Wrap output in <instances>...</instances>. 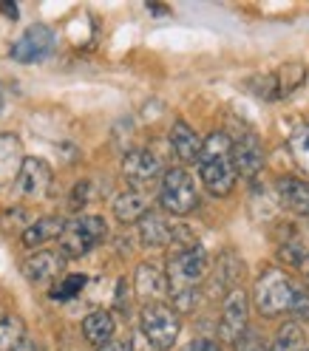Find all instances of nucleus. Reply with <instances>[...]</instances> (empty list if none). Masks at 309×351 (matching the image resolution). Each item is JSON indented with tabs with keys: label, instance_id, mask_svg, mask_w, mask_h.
<instances>
[{
	"label": "nucleus",
	"instance_id": "obj_1",
	"mask_svg": "<svg viewBox=\"0 0 309 351\" xmlns=\"http://www.w3.org/2000/svg\"><path fill=\"white\" fill-rule=\"evenodd\" d=\"M207 267H210V258H207L205 247H198V244L185 247V250H179L170 258V263H168V287H170V295H173V303H176V315L190 312L196 306L198 283L205 280Z\"/></svg>",
	"mask_w": 309,
	"mask_h": 351
},
{
	"label": "nucleus",
	"instance_id": "obj_2",
	"mask_svg": "<svg viewBox=\"0 0 309 351\" xmlns=\"http://www.w3.org/2000/svg\"><path fill=\"white\" fill-rule=\"evenodd\" d=\"M198 176H202L205 187L213 195H230L236 187V165H233V147L227 134H213L207 142H202L198 153Z\"/></svg>",
	"mask_w": 309,
	"mask_h": 351
},
{
	"label": "nucleus",
	"instance_id": "obj_3",
	"mask_svg": "<svg viewBox=\"0 0 309 351\" xmlns=\"http://www.w3.org/2000/svg\"><path fill=\"white\" fill-rule=\"evenodd\" d=\"M105 221L100 215H80L69 221L60 232V255L62 258H82L105 238Z\"/></svg>",
	"mask_w": 309,
	"mask_h": 351
},
{
	"label": "nucleus",
	"instance_id": "obj_4",
	"mask_svg": "<svg viewBox=\"0 0 309 351\" xmlns=\"http://www.w3.org/2000/svg\"><path fill=\"white\" fill-rule=\"evenodd\" d=\"M295 292L298 289L293 287V280L286 278L281 269H267L255 283V306H258V312L264 317L284 315V312H290Z\"/></svg>",
	"mask_w": 309,
	"mask_h": 351
},
{
	"label": "nucleus",
	"instance_id": "obj_5",
	"mask_svg": "<svg viewBox=\"0 0 309 351\" xmlns=\"http://www.w3.org/2000/svg\"><path fill=\"white\" fill-rule=\"evenodd\" d=\"M182 320L176 315V309L165 303H148L142 309V335L157 351H170L179 340Z\"/></svg>",
	"mask_w": 309,
	"mask_h": 351
},
{
	"label": "nucleus",
	"instance_id": "obj_6",
	"mask_svg": "<svg viewBox=\"0 0 309 351\" xmlns=\"http://www.w3.org/2000/svg\"><path fill=\"white\" fill-rule=\"evenodd\" d=\"M159 204L173 215H187L198 204V193L193 184V176L185 167H173L165 173L162 190H159Z\"/></svg>",
	"mask_w": 309,
	"mask_h": 351
},
{
	"label": "nucleus",
	"instance_id": "obj_7",
	"mask_svg": "<svg viewBox=\"0 0 309 351\" xmlns=\"http://www.w3.org/2000/svg\"><path fill=\"white\" fill-rule=\"evenodd\" d=\"M54 43H57V37H54V32L49 26L34 23V26H29L23 34L14 40L12 57L17 62H43V60L52 57Z\"/></svg>",
	"mask_w": 309,
	"mask_h": 351
},
{
	"label": "nucleus",
	"instance_id": "obj_8",
	"mask_svg": "<svg viewBox=\"0 0 309 351\" xmlns=\"http://www.w3.org/2000/svg\"><path fill=\"white\" fill-rule=\"evenodd\" d=\"M247 312H250V303L247 295L241 289H233L225 300V309H222V323H218V337L236 343L241 335L247 332Z\"/></svg>",
	"mask_w": 309,
	"mask_h": 351
},
{
	"label": "nucleus",
	"instance_id": "obj_9",
	"mask_svg": "<svg viewBox=\"0 0 309 351\" xmlns=\"http://www.w3.org/2000/svg\"><path fill=\"white\" fill-rule=\"evenodd\" d=\"M49 187H52V167L43 159L23 156V165L17 170V190L23 195H32V199H40V195H46Z\"/></svg>",
	"mask_w": 309,
	"mask_h": 351
},
{
	"label": "nucleus",
	"instance_id": "obj_10",
	"mask_svg": "<svg viewBox=\"0 0 309 351\" xmlns=\"http://www.w3.org/2000/svg\"><path fill=\"white\" fill-rule=\"evenodd\" d=\"M233 147V165H236V176L241 173L244 179H253V176L261 170L264 165V150L255 139V134H244L238 136L236 142H230Z\"/></svg>",
	"mask_w": 309,
	"mask_h": 351
},
{
	"label": "nucleus",
	"instance_id": "obj_11",
	"mask_svg": "<svg viewBox=\"0 0 309 351\" xmlns=\"http://www.w3.org/2000/svg\"><path fill=\"white\" fill-rule=\"evenodd\" d=\"M134 287L142 300L159 303L168 295V275L159 267H153V263H139L137 275H134Z\"/></svg>",
	"mask_w": 309,
	"mask_h": 351
},
{
	"label": "nucleus",
	"instance_id": "obj_12",
	"mask_svg": "<svg viewBox=\"0 0 309 351\" xmlns=\"http://www.w3.org/2000/svg\"><path fill=\"white\" fill-rule=\"evenodd\" d=\"M62 272V255L54 250H40L23 261V275L32 283H49Z\"/></svg>",
	"mask_w": 309,
	"mask_h": 351
},
{
	"label": "nucleus",
	"instance_id": "obj_13",
	"mask_svg": "<svg viewBox=\"0 0 309 351\" xmlns=\"http://www.w3.org/2000/svg\"><path fill=\"white\" fill-rule=\"evenodd\" d=\"M159 170H162V165H159V159L153 156L150 150H134V153H128L125 162H122V173H125L134 184L157 179Z\"/></svg>",
	"mask_w": 309,
	"mask_h": 351
},
{
	"label": "nucleus",
	"instance_id": "obj_14",
	"mask_svg": "<svg viewBox=\"0 0 309 351\" xmlns=\"http://www.w3.org/2000/svg\"><path fill=\"white\" fill-rule=\"evenodd\" d=\"M278 199L286 210L309 215V182H301L295 176H284V179H278Z\"/></svg>",
	"mask_w": 309,
	"mask_h": 351
},
{
	"label": "nucleus",
	"instance_id": "obj_15",
	"mask_svg": "<svg viewBox=\"0 0 309 351\" xmlns=\"http://www.w3.org/2000/svg\"><path fill=\"white\" fill-rule=\"evenodd\" d=\"M170 145H173V153L179 156L182 162H198V153H202V139L198 134L187 125V122H176L170 128Z\"/></svg>",
	"mask_w": 309,
	"mask_h": 351
},
{
	"label": "nucleus",
	"instance_id": "obj_16",
	"mask_svg": "<svg viewBox=\"0 0 309 351\" xmlns=\"http://www.w3.org/2000/svg\"><path fill=\"white\" fill-rule=\"evenodd\" d=\"M114 332H117V323H114L111 312H105V309H94L91 315L82 320V335H85V340L91 343V346H97V348H102L105 343H111Z\"/></svg>",
	"mask_w": 309,
	"mask_h": 351
},
{
	"label": "nucleus",
	"instance_id": "obj_17",
	"mask_svg": "<svg viewBox=\"0 0 309 351\" xmlns=\"http://www.w3.org/2000/svg\"><path fill=\"white\" fill-rule=\"evenodd\" d=\"M62 227H65L62 218L46 215V218H40V221H34V224H29V227L23 230V244H26V247H43V244H49V241L60 238Z\"/></svg>",
	"mask_w": 309,
	"mask_h": 351
},
{
	"label": "nucleus",
	"instance_id": "obj_18",
	"mask_svg": "<svg viewBox=\"0 0 309 351\" xmlns=\"http://www.w3.org/2000/svg\"><path fill=\"white\" fill-rule=\"evenodd\" d=\"M145 213H148V199H145L139 190H128V193L117 195V202H114V215H117V221H122V224H134V221H139Z\"/></svg>",
	"mask_w": 309,
	"mask_h": 351
},
{
	"label": "nucleus",
	"instance_id": "obj_19",
	"mask_svg": "<svg viewBox=\"0 0 309 351\" xmlns=\"http://www.w3.org/2000/svg\"><path fill=\"white\" fill-rule=\"evenodd\" d=\"M139 235H142V241H145L148 247H165L168 241L173 238V227L165 221L162 215L145 213V215L139 218Z\"/></svg>",
	"mask_w": 309,
	"mask_h": 351
},
{
	"label": "nucleus",
	"instance_id": "obj_20",
	"mask_svg": "<svg viewBox=\"0 0 309 351\" xmlns=\"http://www.w3.org/2000/svg\"><path fill=\"white\" fill-rule=\"evenodd\" d=\"M23 165V150H20L17 136L3 134L0 136V173L3 176H14Z\"/></svg>",
	"mask_w": 309,
	"mask_h": 351
},
{
	"label": "nucleus",
	"instance_id": "obj_21",
	"mask_svg": "<svg viewBox=\"0 0 309 351\" xmlns=\"http://www.w3.org/2000/svg\"><path fill=\"white\" fill-rule=\"evenodd\" d=\"M26 340V326L17 315H3L0 317V351H14Z\"/></svg>",
	"mask_w": 309,
	"mask_h": 351
},
{
	"label": "nucleus",
	"instance_id": "obj_22",
	"mask_svg": "<svg viewBox=\"0 0 309 351\" xmlns=\"http://www.w3.org/2000/svg\"><path fill=\"white\" fill-rule=\"evenodd\" d=\"M273 351H304V332L298 323H286L278 328V335L273 340Z\"/></svg>",
	"mask_w": 309,
	"mask_h": 351
},
{
	"label": "nucleus",
	"instance_id": "obj_23",
	"mask_svg": "<svg viewBox=\"0 0 309 351\" xmlns=\"http://www.w3.org/2000/svg\"><path fill=\"white\" fill-rule=\"evenodd\" d=\"M290 153H293L295 165L309 176V125L298 128L295 134L290 136Z\"/></svg>",
	"mask_w": 309,
	"mask_h": 351
},
{
	"label": "nucleus",
	"instance_id": "obj_24",
	"mask_svg": "<svg viewBox=\"0 0 309 351\" xmlns=\"http://www.w3.org/2000/svg\"><path fill=\"white\" fill-rule=\"evenodd\" d=\"M82 287H85V278L82 275H71V278H65L62 283H57V287L52 289V298L54 300H69V298L80 295Z\"/></svg>",
	"mask_w": 309,
	"mask_h": 351
},
{
	"label": "nucleus",
	"instance_id": "obj_25",
	"mask_svg": "<svg viewBox=\"0 0 309 351\" xmlns=\"http://www.w3.org/2000/svg\"><path fill=\"white\" fill-rule=\"evenodd\" d=\"M236 351H267V348H264V343L255 332H244L236 340Z\"/></svg>",
	"mask_w": 309,
	"mask_h": 351
},
{
	"label": "nucleus",
	"instance_id": "obj_26",
	"mask_svg": "<svg viewBox=\"0 0 309 351\" xmlns=\"http://www.w3.org/2000/svg\"><path fill=\"white\" fill-rule=\"evenodd\" d=\"M290 312L298 317V320H309V295L306 292H295V300L290 306Z\"/></svg>",
	"mask_w": 309,
	"mask_h": 351
},
{
	"label": "nucleus",
	"instance_id": "obj_27",
	"mask_svg": "<svg viewBox=\"0 0 309 351\" xmlns=\"http://www.w3.org/2000/svg\"><path fill=\"white\" fill-rule=\"evenodd\" d=\"M85 199H88V182H80L77 190H74V195H71V207L80 210L85 204Z\"/></svg>",
	"mask_w": 309,
	"mask_h": 351
},
{
	"label": "nucleus",
	"instance_id": "obj_28",
	"mask_svg": "<svg viewBox=\"0 0 309 351\" xmlns=\"http://www.w3.org/2000/svg\"><path fill=\"white\" fill-rule=\"evenodd\" d=\"M185 351H218V346L213 343V340H193V343H187V348Z\"/></svg>",
	"mask_w": 309,
	"mask_h": 351
},
{
	"label": "nucleus",
	"instance_id": "obj_29",
	"mask_svg": "<svg viewBox=\"0 0 309 351\" xmlns=\"http://www.w3.org/2000/svg\"><path fill=\"white\" fill-rule=\"evenodd\" d=\"M97 351H134L128 343H122V340H111V343H105L102 348H97Z\"/></svg>",
	"mask_w": 309,
	"mask_h": 351
},
{
	"label": "nucleus",
	"instance_id": "obj_30",
	"mask_svg": "<svg viewBox=\"0 0 309 351\" xmlns=\"http://www.w3.org/2000/svg\"><path fill=\"white\" fill-rule=\"evenodd\" d=\"M0 12H6L9 17H17V9L14 6H6V3H0Z\"/></svg>",
	"mask_w": 309,
	"mask_h": 351
},
{
	"label": "nucleus",
	"instance_id": "obj_31",
	"mask_svg": "<svg viewBox=\"0 0 309 351\" xmlns=\"http://www.w3.org/2000/svg\"><path fill=\"white\" fill-rule=\"evenodd\" d=\"M3 108H6V91H3V85H0V114H3Z\"/></svg>",
	"mask_w": 309,
	"mask_h": 351
},
{
	"label": "nucleus",
	"instance_id": "obj_32",
	"mask_svg": "<svg viewBox=\"0 0 309 351\" xmlns=\"http://www.w3.org/2000/svg\"><path fill=\"white\" fill-rule=\"evenodd\" d=\"M14 351H32V346H29V343H26V340H23V343H20V346H17V348H14Z\"/></svg>",
	"mask_w": 309,
	"mask_h": 351
},
{
	"label": "nucleus",
	"instance_id": "obj_33",
	"mask_svg": "<svg viewBox=\"0 0 309 351\" xmlns=\"http://www.w3.org/2000/svg\"><path fill=\"white\" fill-rule=\"evenodd\" d=\"M304 275H306V280H309V255H306V261H304Z\"/></svg>",
	"mask_w": 309,
	"mask_h": 351
}]
</instances>
